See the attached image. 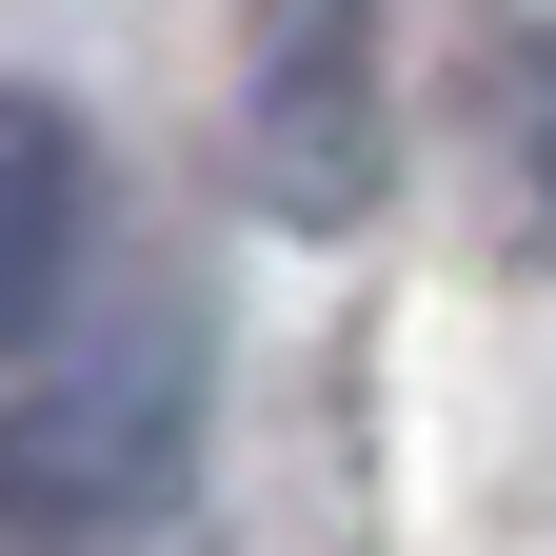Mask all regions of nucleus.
Masks as SVG:
<instances>
[{
  "label": "nucleus",
  "mask_w": 556,
  "mask_h": 556,
  "mask_svg": "<svg viewBox=\"0 0 556 556\" xmlns=\"http://www.w3.org/2000/svg\"><path fill=\"white\" fill-rule=\"evenodd\" d=\"M179 318L119 299V318H21L0 338V556L21 536H119L179 497Z\"/></svg>",
  "instance_id": "1"
},
{
  "label": "nucleus",
  "mask_w": 556,
  "mask_h": 556,
  "mask_svg": "<svg viewBox=\"0 0 556 556\" xmlns=\"http://www.w3.org/2000/svg\"><path fill=\"white\" fill-rule=\"evenodd\" d=\"M80 199H100L80 119L0 80V338H21V318H60V278H80Z\"/></svg>",
  "instance_id": "2"
}]
</instances>
